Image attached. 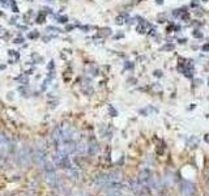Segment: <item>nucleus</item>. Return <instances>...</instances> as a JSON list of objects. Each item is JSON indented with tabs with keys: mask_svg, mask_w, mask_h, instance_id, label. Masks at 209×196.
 Segmentation results:
<instances>
[{
	"mask_svg": "<svg viewBox=\"0 0 209 196\" xmlns=\"http://www.w3.org/2000/svg\"><path fill=\"white\" fill-rule=\"evenodd\" d=\"M43 170H45V180L46 183L50 187H55L56 186V182H58V177H56V171H55V167L51 162L46 161L43 164Z\"/></svg>",
	"mask_w": 209,
	"mask_h": 196,
	"instance_id": "1",
	"label": "nucleus"
},
{
	"mask_svg": "<svg viewBox=\"0 0 209 196\" xmlns=\"http://www.w3.org/2000/svg\"><path fill=\"white\" fill-rule=\"evenodd\" d=\"M18 160L21 162L22 166H28V165L32 162V153L28 148H22L20 150V154H18Z\"/></svg>",
	"mask_w": 209,
	"mask_h": 196,
	"instance_id": "2",
	"label": "nucleus"
},
{
	"mask_svg": "<svg viewBox=\"0 0 209 196\" xmlns=\"http://www.w3.org/2000/svg\"><path fill=\"white\" fill-rule=\"evenodd\" d=\"M32 158L36 161V164H38L39 166H43V164L47 161V158H46V153L42 150V149H36V152L32 153Z\"/></svg>",
	"mask_w": 209,
	"mask_h": 196,
	"instance_id": "3",
	"label": "nucleus"
},
{
	"mask_svg": "<svg viewBox=\"0 0 209 196\" xmlns=\"http://www.w3.org/2000/svg\"><path fill=\"white\" fill-rule=\"evenodd\" d=\"M180 192L183 193L184 196H191L193 192H195V188H193V184L184 180L183 183L180 184Z\"/></svg>",
	"mask_w": 209,
	"mask_h": 196,
	"instance_id": "4",
	"label": "nucleus"
},
{
	"mask_svg": "<svg viewBox=\"0 0 209 196\" xmlns=\"http://www.w3.org/2000/svg\"><path fill=\"white\" fill-rule=\"evenodd\" d=\"M9 148V141L8 137L4 135L3 132H0V154H5L7 150Z\"/></svg>",
	"mask_w": 209,
	"mask_h": 196,
	"instance_id": "5",
	"label": "nucleus"
},
{
	"mask_svg": "<svg viewBox=\"0 0 209 196\" xmlns=\"http://www.w3.org/2000/svg\"><path fill=\"white\" fill-rule=\"evenodd\" d=\"M107 183H109V175H106V174H101L96 178L97 186H107Z\"/></svg>",
	"mask_w": 209,
	"mask_h": 196,
	"instance_id": "6",
	"label": "nucleus"
},
{
	"mask_svg": "<svg viewBox=\"0 0 209 196\" xmlns=\"http://www.w3.org/2000/svg\"><path fill=\"white\" fill-rule=\"evenodd\" d=\"M98 150V147H97V143L93 141L92 144H89V148H88V152H89L90 154H94Z\"/></svg>",
	"mask_w": 209,
	"mask_h": 196,
	"instance_id": "7",
	"label": "nucleus"
},
{
	"mask_svg": "<svg viewBox=\"0 0 209 196\" xmlns=\"http://www.w3.org/2000/svg\"><path fill=\"white\" fill-rule=\"evenodd\" d=\"M45 20H46V16L43 15V13H39L38 16H37V22L38 24H43L45 22Z\"/></svg>",
	"mask_w": 209,
	"mask_h": 196,
	"instance_id": "8",
	"label": "nucleus"
},
{
	"mask_svg": "<svg viewBox=\"0 0 209 196\" xmlns=\"http://www.w3.org/2000/svg\"><path fill=\"white\" fill-rule=\"evenodd\" d=\"M144 25H146V24L144 22ZM144 25H142V22H141L140 25L137 26V28H136V30H137L138 33H145V26H144Z\"/></svg>",
	"mask_w": 209,
	"mask_h": 196,
	"instance_id": "9",
	"label": "nucleus"
},
{
	"mask_svg": "<svg viewBox=\"0 0 209 196\" xmlns=\"http://www.w3.org/2000/svg\"><path fill=\"white\" fill-rule=\"evenodd\" d=\"M125 18H127V16H119L118 18H116V24H118V25H122V24H124V21H123V20H125Z\"/></svg>",
	"mask_w": 209,
	"mask_h": 196,
	"instance_id": "10",
	"label": "nucleus"
},
{
	"mask_svg": "<svg viewBox=\"0 0 209 196\" xmlns=\"http://www.w3.org/2000/svg\"><path fill=\"white\" fill-rule=\"evenodd\" d=\"M58 21H59V22H61V24H65L68 21V17L67 16H59L58 17Z\"/></svg>",
	"mask_w": 209,
	"mask_h": 196,
	"instance_id": "11",
	"label": "nucleus"
},
{
	"mask_svg": "<svg viewBox=\"0 0 209 196\" xmlns=\"http://www.w3.org/2000/svg\"><path fill=\"white\" fill-rule=\"evenodd\" d=\"M101 32H102V33H101L102 36H109L110 33H111V30H110L109 28H105V29H102V30H101Z\"/></svg>",
	"mask_w": 209,
	"mask_h": 196,
	"instance_id": "12",
	"label": "nucleus"
},
{
	"mask_svg": "<svg viewBox=\"0 0 209 196\" xmlns=\"http://www.w3.org/2000/svg\"><path fill=\"white\" fill-rule=\"evenodd\" d=\"M17 80H18V81H21V82H24V84H26V82H28V79H26L25 76H18V77H17Z\"/></svg>",
	"mask_w": 209,
	"mask_h": 196,
	"instance_id": "13",
	"label": "nucleus"
},
{
	"mask_svg": "<svg viewBox=\"0 0 209 196\" xmlns=\"http://www.w3.org/2000/svg\"><path fill=\"white\" fill-rule=\"evenodd\" d=\"M48 30H51V32H56V33H58V32L60 33L61 32L60 29H58V28H54V26H48V28H47V32H48Z\"/></svg>",
	"mask_w": 209,
	"mask_h": 196,
	"instance_id": "14",
	"label": "nucleus"
},
{
	"mask_svg": "<svg viewBox=\"0 0 209 196\" xmlns=\"http://www.w3.org/2000/svg\"><path fill=\"white\" fill-rule=\"evenodd\" d=\"M38 36H39V34H38V32H32V33H30V34H29V36H28V37H29V38H37V37H38Z\"/></svg>",
	"mask_w": 209,
	"mask_h": 196,
	"instance_id": "15",
	"label": "nucleus"
},
{
	"mask_svg": "<svg viewBox=\"0 0 209 196\" xmlns=\"http://www.w3.org/2000/svg\"><path fill=\"white\" fill-rule=\"evenodd\" d=\"M12 9H13V12H18V8L16 7V3H15V1H12Z\"/></svg>",
	"mask_w": 209,
	"mask_h": 196,
	"instance_id": "16",
	"label": "nucleus"
},
{
	"mask_svg": "<svg viewBox=\"0 0 209 196\" xmlns=\"http://www.w3.org/2000/svg\"><path fill=\"white\" fill-rule=\"evenodd\" d=\"M173 48H174L173 45H166V46H164V50H173Z\"/></svg>",
	"mask_w": 209,
	"mask_h": 196,
	"instance_id": "17",
	"label": "nucleus"
},
{
	"mask_svg": "<svg viewBox=\"0 0 209 196\" xmlns=\"http://www.w3.org/2000/svg\"><path fill=\"white\" fill-rule=\"evenodd\" d=\"M80 29L84 30V32H88V30H89L90 28H89V26H80Z\"/></svg>",
	"mask_w": 209,
	"mask_h": 196,
	"instance_id": "18",
	"label": "nucleus"
},
{
	"mask_svg": "<svg viewBox=\"0 0 209 196\" xmlns=\"http://www.w3.org/2000/svg\"><path fill=\"white\" fill-rule=\"evenodd\" d=\"M15 43H16V45L17 43H22V38H16L15 39Z\"/></svg>",
	"mask_w": 209,
	"mask_h": 196,
	"instance_id": "19",
	"label": "nucleus"
},
{
	"mask_svg": "<svg viewBox=\"0 0 209 196\" xmlns=\"http://www.w3.org/2000/svg\"><path fill=\"white\" fill-rule=\"evenodd\" d=\"M110 113H113V116H116V111L113 109V107H110Z\"/></svg>",
	"mask_w": 209,
	"mask_h": 196,
	"instance_id": "20",
	"label": "nucleus"
},
{
	"mask_svg": "<svg viewBox=\"0 0 209 196\" xmlns=\"http://www.w3.org/2000/svg\"><path fill=\"white\" fill-rule=\"evenodd\" d=\"M193 36H195V37H203V34H201V33L195 32V33H193Z\"/></svg>",
	"mask_w": 209,
	"mask_h": 196,
	"instance_id": "21",
	"label": "nucleus"
},
{
	"mask_svg": "<svg viewBox=\"0 0 209 196\" xmlns=\"http://www.w3.org/2000/svg\"><path fill=\"white\" fill-rule=\"evenodd\" d=\"M72 29H73V26H72V25H68L67 28H65V30H67V32H69V30H72Z\"/></svg>",
	"mask_w": 209,
	"mask_h": 196,
	"instance_id": "22",
	"label": "nucleus"
},
{
	"mask_svg": "<svg viewBox=\"0 0 209 196\" xmlns=\"http://www.w3.org/2000/svg\"><path fill=\"white\" fill-rule=\"evenodd\" d=\"M154 75H156V76H158V77H160V76H161V72H160V71H156V72H154Z\"/></svg>",
	"mask_w": 209,
	"mask_h": 196,
	"instance_id": "23",
	"label": "nucleus"
},
{
	"mask_svg": "<svg viewBox=\"0 0 209 196\" xmlns=\"http://www.w3.org/2000/svg\"><path fill=\"white\" fill-rule=\"evenodd\" d=\"M125 67H127V68H132V67H133V64H125Z\"/></svg>",
	"mask_w": 209,
	"mask_h": 196,
	"instance_id": "24",
	"label": "nucleus"
},
{
	"mask_svg": "<svg viewBox=\"0 0 209 196\" xmlns=\"http://www.w3.org/2000/svg\"><path fill=\"white\" fill-rule=\"evenodd\" d=\"M204 50H209V45H205V46H204Z\"/></svg>",
	"mask_w": 209,
	"mask_h": 196,
	"instance_id": "25",
	"label": "nucleus"
},
{
	"mask_svg": "<svg viewBox=\"0 0 209 196\" xmlns=\"http://www.w3.org/2000/svg\"><path fill=\"white\" fill-rule=\"evenodd\" d=\"M28 1H33V0H28Z\"/></svg>",
	"mask_w": 209,
	"mask_h": 196,
	"instance_id": "26",
	"label": "nucleus"
},
{
	"mask_svg": "<svg viewBox=\"0 0 209 196\" xmlns=\"http://www.w3.org/2000/svg\"><path fill=\"white\" fill-rule=\"evenodd\" d=\"M204 1H208V0H204Z\"/></svg>",
	"mask_w": 209,
	"mask_h": 196,
	"instance_id": "27",
	"label": "nucleus"
},
{
	"mask_svg": "<svg viewBox=\"0 0 209 196\" xmlns=\"http://www.w3.org/2000/svg\"><path fill=\"white\" fill-rule=\"evenodd\" d=\"M48 1H51V0H48Z\"/></svg>",
	"mask_w": 209,
	"mask_h": 196,
	"instance_id": "28",
	"label": "nucleus"
}]
</instances>
